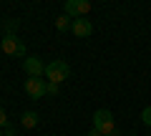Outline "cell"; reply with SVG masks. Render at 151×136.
<instances>
[{
	"mask_svg": "<svg viewBox=\"0 0 151 136\" xmlns=\"http://www.w3.org/2000/svg\"><path fill=\"white\" fill-rule=\"evenodd\" d=\"M0 136H3V134H0Z\"/></svg>",
	"mask_w": 151,
	"mask_h": 136,
	"instance_id": "obj_16",
	"label": "cell"
},
{
	"mask_svg": "<svg viewBox=\"0 0 151 136\" xmlns=\"http://www.w3.org/2000/svg\"><path fill=\"white\" fill-rule=\"evenodd\" d=\"M68 76H70V65L65 60H53V63L45 65V81H50V83L68 81Z\"/></svg>",
	"mask_w": 151,
	"mask_h": 136,
	"instance_id": "obj_2",
	"label": "cell"
},
{
	"mask_svg": "<svg viewBox=\"0 0 151 136\" xmlns=\"http://www.w3.org/2000/svg\"><path fill=\"white\" fill-rule=\"evenodd\" d=\"M25 93L35 101V98L45 96V81L43 78H25Z\"/></svg>",
	"mask_w": 151,
	"mask_h": 136,
	"instance_id": "obj_6",
	"label": "cell"
},
{
	"mask_svg": "<svg viewBox=\"0 0 151 136\" xmlns=\"http://www.w3.org/2000/svg\"><path fill=\"white\" fill-rule=\"evenodd\" d=\"M5 136H15V129H10V126H8V129H5Z\"/></svg>",
	"mask_w": 151,
	"mask_h": 136,
	"instance_id": "obj_13",
	"label": "cell"
},
{
	"mask_svg": "<svg viewBox=\"0 0 151 136\" xmlns=\"http://www.w3.org/2000/svg\"><path fill=\"white\" fill-rule=\"evenodd\" d=\"M141 121H144L146 126H151V106H146V109L141 111Z\"/></svg>",
	"mask_w": 151,
	"mask_h": 136,
	"instance_id": "obj_11",
	"label": "cell"
},
{
	"mask_svg": "<svg viewBox=\"0 0 151 136\" xmlns=\"http://www.w3.org/2000/svg\"><path fill=\"white\" fill-rule=\"evenodd\" d=\"M38 121H40V116H38V111H25V114L20 116V124L25 126V129H35Z\"/></svg>",
	"mask_w": 151,
	"mask_h": 136,
	"instance_id": "obj_8",
	"label": "cell"
},
{
	"mask_svg": "<svg viewBox=\"0 0 151 136\" xmlns=\"http://www.w3.org/2000/svg\"><path fill=\"white\" fill-rule=\"evenodd\" d=\"M93 129L98 131L101 136H108V134H116V124H113V114L108 109H98L93 114Z\"/></svg>",
	"mask_w": 151,
	"mask_h": 136,
	"instance_id": "obj_1",
	"label": "cell"
},
{
	"mask_svg": "<svg viewBox=\"0 0 151 136\" xmlns=\"http://www.w3.org/2000/svg\"><path fill=\"white\" fill-rule=\"evenodd\" d=\"M45 93H48V96H58V83L45 81Z\"/></svg>",
	"mask_w": 151,
	"mask_h": 136,
	"instance_id": "obj_10",
	"label": "cell"
},
{
	"mask_svg": "<svg viewBox=\"0 0 151 136\" xmlns=\"http://www.w3.org/2000/svg\"><path fill=\"white\" fill-rule=\"evenodd\" d=\"M91 10V3L88 0H65V15L68 18H86V13Z\"/></svg>",
	"mask_w": 151,
	"mask_h": 136,
	"instance_id": "obj_4",
	"label": "cell"
},
{
	"mask_svg": "<svg viewBox=\"0 0 151 136\" xmlns=\"http://www.w3.org/2000/svg\"><path fill=\"white\" fill-rule=\"evenodd\" d=\"M0 129H8V114H5V109H0Z\"/></svg>",
	"mask_w": 151,
	"mask_h": 136,
	"instance_id": "obj_12",
	"label": "cell"
},
{
	"mask_svg": "<svg viewBox=\"0 0 151 136\" xmlns=\"http://www.w3.org/2000/svg\"><path fill=\"white\" fill-rule=\"evenodd\" d=\"M108 136H116V134H108Z\"/></svg>",
	"mask_w": 151,
	"mask_h": 136,
	"instance_id": "obj_15",
	"label": "cell"
},
{
	"mask_svg": "<svg viewBox=\"0 0 151 136\" xmlns=\"http://www.w3.org/2000/svg\"><path fill=\"white\" fill-rule=\"evenodd\" d=\"M70 25H73V20H70V18L65 15V13H63V15H58V18H55V28H58L60 33L70 30Z\"/></svg>",
	"mask_w": 151,
	"mask_h": 136,
	"instance_id": "obj_9",
	"label": "cell"
},
{
	"mask_svg": "<svg viewBox=\"0 0 151 136\" xmlns=\"http://www.w3.org/2000/svg\"><path fill=\"white\" fill-rule=\"evenodd\" d=\"M86 136H101V134H98V131H96V129H91V131H88V134H86Z\"/></svg>",
	"mask_w": 151,
	"mask_h": 136,
	"instance_id": "obj_14",
	"label": "cell"
},
{
	"mask_svg": "<svg viewBox=\"0 0 151 136\" xmlns=\"http://www.w3.org/2000/svg\"><path fill=\"white\" fill-rule=\"evenodd\" d=\"M3 53H8V55H13V58H23L25 55V43H23L20 38H18L15 33H8L5 38H3ZM28 58V55H25Z\"/></svg>",
	"mask_w": 151,
	"mask_h": 136,
	"instance_id": "obj_3",
	"label": "cell"
},
{
	"mask_svg": "<svg viewBox=\"0 0 151 136\" xmlns=\"http://www.w3.org/2000/svg\"><path fill=\"white\" fill-rule=\"evenodd\" d=\"M70 30H73V35H78V38H88L93 33V25L88 18H76L73 25H70Z\"/></svg>",
	"mask_w": 151,
	"mask_h": 136,
	"instance_id": "obj_7",
	"label": "cell"
},
{
	"mask_svg": "<svg viewBox=\"0 0 151 136\" xmlns=\"http://www.w3.org/2000/svg\"><path fill=\"white\" fill-rule=\"evenodd\" d=\"M23 71L28 73V78H40L45 73V65H43V60L38 58V55H28L25 63H23Z\"/></svg>",
	"mask_w": 151,
	"mask_h": 136,
	"instance_id": "obj_5",
	"label": "cell"
}]
</instances>
